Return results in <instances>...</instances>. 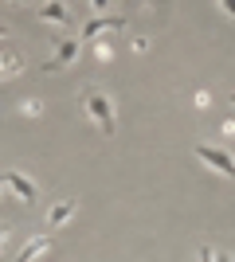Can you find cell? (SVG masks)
<instances>
[{"label": "cell", "mask_w": 235, "mask_h": 262, "mask_svg": "<svg viewBox=\"0 0 235 262\" xmlns=\"http://www.w3.org/2000/svg\"><path fill=\"white\" fill-rule=\"evenodd\" d=\"M78 102H82V110H87V118L94 121L106 137H114V133H118V114H114V102H110V94H106V90L82 86V90H78Z\"/></svg>", "instance_id": "cell-1"}, {"label": "cell", "mask_w": 235, "mask_h": 262, "mask_svg": "<svg viewBox=\"0 0 235 262\" xmlns=\"http://www.w3.org/2000/svg\"><path fill=\"white\" fill-rule=\"evenodd\" d=\"M192 153L200 157L208 168H216L224 180H235V157L227 153V149H216V145H208V141H196V145H192Z\"/></svg>", "instance_id": "cell-2"}, {"label": "cell", "mask_w": 235, "mask_h": 262, "mask_svg": "<svg viewBox=\"0 0 235 262\" xmlns=\"http://www.w3.org/2000/svg\"><path fill=\"white\" fill-rule=\"evenodd\" d=\"M78 51H82V35H67V39H59L55 51H51V59L44 63V71H47V75H55V71H67V67L78 59Z\"/></svg>", "instance_id": "cell-3"}, {"label": "cell", "mask_w": 235, "mask_h": 262, "mask_svg": "<svg viewBox=\"0 0 235 262\" xmlns=\"http://www.w3.org/2000/svg\"><path fill=\"white\" fill-rule=\"evenodd\" d=\"M125 28V16H94V20L82 24V43H94L98 35H110V32H122Z\"/></svg>", "instance_id": "cell-4"}, {"label": "cell", "mask_w": 235, "mask_h": 262, "mask_svg": "<svg viewBox=\"0 0 235 262\" xmlns=\"http://www.w3.org/2000/svg\"><path fill=\"white\" fill-rule=\"evenodd\" d=\"M4 184H8V192L16 200H24V204H35V200H39L35 180H32V176H24V172H16V168H4Z\"/></svg>", "instance_id": "cell-5"}, {"label": "cell", "mask_w": 235, "mask_h": 262, "mask_svg": "<svg viewBox=\"0 0 235 262\" xmlns=\"http://www.w3.org/2000/svg\"><path fill=\"white\" fill-rule=\"evenodd\" d=\"M39 16H44L47 24H55V28H71V12L63 0H44L39 4Z\"/></svg>", "instance_id": "cell-6"}, {"label": "cell", "mask_w": 235, "mask_h": 262, "mask_svg": "<svg viewBox=\"0 0 235 262\" xmlns=\"http://www.w3.org/2000/svg\"><path fill=\"white\" fill-rule=\"evenodd\" d=\"M44 251H51V239H47V235H35V239H28L20 251L12 254V262H35Z\"/></svg>", "instance_id": "cell-7"}, {"label": "cell", "mask_w": 235, "mask_h": 262, "mask_svg": "<svg viewBox=\"0 0 235 262\" xmlns=\"http://www.w3.org/2000/svg\"><path fill=\"white\" fill-rule=\"evenodd\" d=\"M75 208H78V200H59V204H51V208H47V223H51V227H63V223L75 215Z\"/></svg>", "instance_id": "cell-8"}, {"label": "cell", "mask_w": 235, "mask_h": 262, "mask_svg": "<svg viewBox=\"0 0 235 262\" xmlns=\"http://www.w3.org/2000/svg\"><path fill=\"white\" fill-rule=\"evenodd\" d=\"M24 71V63H20V55L12 51V43L4 39V78H12V75H20Z\"/></svg>", "instance_id": "cell-9"}, {"label": "cell", "mask_w": 235, "mask_h": 262, "mask_svg": "<svg viewBox=\"0 0 235 262\" xmlns=\"http://www.w3.org/2000/svg\"><path fill=\"white\" fill-rule=\"evenodd\" d=\"M94 59H98V63H110V59H114V43L106 39V35L94 39Z\"/></svg>", "instance_id": "cell-10"}, {"label": "cell", "mask_w": 235, "mask_h": 262, "mask_svg": "<svg viewBox=\"0 0 235 262\" xmlns=\"http://www.w3.org/2000/svg\"><path fill=\"white\" fill-rule=\"evenodd\" d=\"M39 110H44V106H39V102H35V98L20 102V114H24V118H39Z\"/></svg>", "instance_id": "cell-11"}, {"label": "cell", "mask_w": 235, "mask_h": 262, "mask_svg": "<svg viewBox=\"0 0 235 262\" xmlns=\"http://www.w3.org/2000/svg\"><path fill=\"white\" fill-rule=\"evenodd\" d=\"M220 8H224L227 16H231V20H235V0H220Z\"/></svg>", "instance_id": "cell-12"}, {"label": "cell", "mask_w": 235, "mask_h": 262, "mask_svg": "<svg viewBox=\"0 0 235 262\" xmlns=\"http://www.w3.org/2000/svg\"><path fill=\"white\" fill-rule=\"evenodd\" d=\"M106 4H110V0H90V8H94V12H106Z\"/></svg>", "instance_id": "cell-13"}, {"label": "cell", "mask_w": 235, "mask_h": 262, "mask_svg": "<svg viewBox=\"0 0 235 262\" xmlns=\"http://www.w3.org/2000/svg\"><path fill=\"white\" fill-rule=\"evenodd\" d=\"M200 262H212V251H208V247H200Z\"/></svg>", "instance_id": "cell-14"}, {"label": "cell", "mask_w": 235, "mask_h": 262, "mask_svg": "<svg viewBox=\"0 0 235 262\" xmlns=\"http://www.w3.org/2000/svg\"><path fill=\"white\" fill-rule=\"evenodd\" d=\"M216 262H231V258H227V254H216Z\"/></svg>", "instance_id": "cell-15"}, {"label": "cell", "mask_w": 235, "mask_h": 262, "mask_svg": "<svg viewBox=\"0 0 235 262\" xmlns=\"http://www.w3.org/2000/svg\"><path fill=\"white\" fill-rule=\"evenodd\" d=\"M12 4H24V0H12Z\"/></svg>", "instance_id": "cell-16"}, {"label": "cell", "mask_w": 235, "mask_h": 262, "mask_svg": "<svg viewBox=\"0 0 235 262\" xmlns=\"http://www.w3.org/2000/svg\"><path fill=\"white\" fill-rule=\"evenodd\" d=\"M231 106H235V94H231Z\"/></svg>", "instance_id": "cell-17"}, {"label": "cell", "mask_w": 235, "mask_h": 262, "mask_svg": "<svg viewBox=\"0 0 235 262\" xmlns=\"http://www.w3.org/2000/svg\"><path fill=\"white\" fill-rule=\"evenodd\" d=\"M39 4H44V0H39Z\"/></svg>", "instance_id": "cell-18"}]
</instances>
